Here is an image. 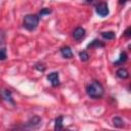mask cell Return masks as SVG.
<instances>
[{
    "mask_svg": "<svg viewBox=\"0 0 131 131\" xmlns=\"http://www.w3.org/2000/svg\"><path fill=\"white\" fill-rule=\"evenodd\" d=\"M129 0H119V4H121V5H124L125 3H127Z\"/></svg>",
    "mask_w": 131,
    "mask_h": 131,
    "instance_id": "obj_21",
    "label": "cell"
},
{
    "mask_svg": "<svg viewBox=\"0 0 131 131\" xmlns=\"http://www.w3.org/2000/svg\"><path fill=\"white\" fill-rule=\"evenodd\" d=\"M127 59H128V55H127V53H126L125 51H123V52H121V53H120L119 59H118L117 61H115V62H114V66H118V64L125 63V62L127 61Z\"/></svg>",
    "mask_w": 131,
    "mask_h": 131,
    "instance_id": "obj_10",
    "label": "cell"
},
{
    "mask_svg": "<svg viewBox=\"0 0 131 131\" xmlns=\"http://www.w3.org/2000/svg\"><path fill=\"white\" fill-rule=\"evenodd\" d=\"M5 40V32L0 29V44H2Z\"/></svg>",
    "mask_w": 131,
    "mask_h": 131,
    "instance_id": "obj_18",
    "label": "cell"
},
{
    "mask_svg": "<svg viewBox=\"0 0 131 131\" xmlns=\"http://www.w3.org/2000/svg\"><path fill=\"white\" fill-rule=\"evenodd\" d=\"M112 122H113V125L115 127H117V128H122L124 126V121H123V119L121 117H118V116L114 117Z\"/></svg>",
    "mask_w": 131,
    "mask_h": 131,
    "instance_id": "obj_11",
    "label": "cell"
},
{
    "mask_svg": "<svg viewBox=\"0 0 131 131\" xmlns=\"http://www.w3.org/2000/svg\"><path fill=\"white\" fill-rule=\"evenodd\" d=\"M40 125H41V118L38 117V116H34L33 118H31V119L27 122L26 127L35 129V128H38Z\"/></svg>",
    "mask_w": 131,
    "mask_h": 131,
    "instance_id": "obj_6",
    "label": "cell"
},
{
    "mask_svg": "<svg viewBox=\"0 0 131 131\" xmlns=\"http://www.w3.org/2000/svg\"><path fill=\"white\" fill-rule=\"evenodd\" d=\"M62 121H63V117L62 116H59L55 119V123H54V129L55 130H60L63 128V125H62Z\"/></svg>",
    "mask_w": 131,
    "mask_h": 131,
    "instance_id": "obj_13",
    "label": "cell"
},
{
    "mask_svg": "<svg viewBox=\"0 0 131 131\" xmlns=\"http://www.w3.org/2000/svg\"><path fill=\"white\" fill-rule=\"evenodd\" d=\"M130 32H131V28H130V27H128V28L125 30V32H124V35H125L126 37H128V38H129V37L131 36V33H130Z\"/></svg>",
    "mask_w": 131,
    "mask_h": 131,
    "instance_id": "obj_20",
    "label": "cell"
},
{
    "mask_svg": "<svg viewBox=\"0 0 131 131\" xmlns=\"http://www.w3.org/2000/svg\"><path fill=\"white\" fill-rule=\"evenodd\" d=\"M7 57V54H6V49L5 48H2L0 49V61L1 60H5Z\"/></svg>",
    "mask_w": 131,
    "mask_h": 131,
    "instance_id": "obj_17",
    "label": "cell"
},
{
    "mask_svg": "<svg viewBox=\"0 0 131 131\" xmlns=\"http://www.w3.org/2000/svg\"><path fill=\"white\" fill-rule=\"evenodd\" d=\"M60 53H61V55H62L63 58H72L74 56L73 51H72V49H71L70 46H63V47H61L60 48Z\"/></svg>",
    "mask_w": 131,
    "mask_h": 131,
    "instance_id": "obj_8",
    "label": "cell"
},
{
    "mask_svg": "<svg viewBox=\"0 0 131 131\" xmlns=\"http://www.w3.org/2000/svg\"><path fill=\"white\" fill-rule=\"evenodd\" d=\"M39 19H40V17L37 14H27L24 17L23 26L28 31H33V30H35L38 27Z\"/></svg>",
    "mask_w": 131,
    "mask_h": 131,
    "instance_id": "obj_2",
    "label": "cell"
},
{
    "mask_svg": "<svg viewBox=\"0 0 131 131\" xmlns=\"http://www.w3.org/2000/svg\"><path fill=\"white\" fill-rule=\"evenodd\" d=\"M51 12H52V10L49 9V8H42V9L40 10V12H39V17H40V16H44V15H46V14H50Z\"/></svg>",
    "mask_w": 131,
    "mask_h": 131,
    "instance_id": "obj_16",
    "label": "cell"
},
{
    "mask_svg": "<svg viewBox=\"0 0 131 131\" xmlns=\"http://www.w3.org/2000/svg\"><path fill=\"white\" fill-rule=\"evenodd\" d=\"M87 47H88V48H89V47H104V43L101 42V41H99V40H97V39H94L91 43L88 44Z\"/></svg>",
    "mask_w": 131,
    "mask_h": 131,
    "instance_id": "obj_14",
    "label": "cell"
},
{
    "mask_svg": "<svg viewBox=\"0 0 131 131\" xmlns=\"http://www.w3.org/2000/svg\"><path fill=\"white\" fill-rule=\"evenodd\" d=\"M87 95L93 99H99L104 94V88L98 81H92L86 88Z\"/></svg>",
    "mask_w": 131,
    "mask_h": 131,
    "instance_id": "obj_1",
    "label": "cell"
},
{
    "mask_svg": "<svg viewBox=\"0 0 131 131\" xmlns=\"http://www.w3.org/2000/svg\"><path fill=\"white\" fill-rule=\"evenodd\" d=\"M85 35H86V31H85V29L82 28V27L76 28V29L74 30V32H73V37H74V39L77 40V41L83 39V38L85 37Z\"/></svg>",
    "mask_w": 131,
    "mask_h": 131,
    "instance_id": "obj_7",
    "label": "cell"
},
{
    "mask_svg": "<svg viewBox=\"0 0 131 131\" xmlns=\"http://www.w3.org/2000/svg\"><path fill=\"white\" fill-rule=\"evenodd\" d=\"M95 11H96V13H97L99 16H101V17H104V16H106V15L110 13L108 6H107V4H106L105 2H101V3L97 4L96 7H95Z\"/></svg>",
    "mask_w": 131,
    "mask_h": 131,
    "instance_id": "obj_3",
    "label": "cell"
},
{
    "mask_svg": "<svg viewBox=\"0 0 131 131\" xmlns=\"http://www.w3.org/2000/svg\"><path fill=\"white\" fill-rule=\"evenodd\" d=\"M116 75H117V77H118V78L125 80V79H127V78L129 77V72H128L125 68H120V69H118V70H117Z\"/></svg>",
    "mask_w": 131,
    "mask_h": 131,
    "instance_id": "obj_9",
    "label": "cell"
},
{
    "mask_svg": "<svg viewBox=\"0 0 131 131\" xmlns=\"http://www.w3.org/2000/svg\"><path fill=\"white\" fill-rule=\"evenodd\" d=\"M47 80L51 83L52 87H57V86H59V84H60L59 75H58L57 72H52V73H50L49 75H47Z\"/></svg>",
    "mask_w": 131,
    "mask_h": 131,
    "instance_id": "obj_5",
    "label": "cell"
},
{
    "mask_svg": "<svg viewBox=\"0 0 131 131\" xmlns=\"http://www.w3.org/2000/svg\"><path fill=\"white\" fill-rule=\"evenodd\" d=\"M0 96L6 102H8V103H10L12 105L15 104V102L13 100V97H12V93H11L10 90H8V89H2L1 92H0Z\"/></svg>",
    "mask_w": 131,
    "mask_h": 131,
    "instance_id": "obj_4",
    "label": "cell"
},
{
    "mask_svg": "<svg viewBox=\"0 0 131 131\" xmlns=\"http://www.w3.org/2000/svg\"><path fill=\"white\" fill-rule=\"evenodd\" d=\"M101 37L105 40H113L116 38V34L113 31H107V32H101Z\"/></svg>",
    "mask_w": 131,
    "mask_h": 131,
    "instance_id": "obj_12",
    "label": "cell"
},
{
    "mask_svg": "<svg viewBox=\"0 0 131 131\" xmlns=\"http://www.w3.org/2000/svg\"><path fill=\"white\" fill-rule=\"evenodd\" d=\"M86 1H87L88 3H89V2H92V0H86Z\"/></svg>",
    "mask_w": 131,
    "mask_h": 131,
    "instance_id": "obj_22",
    "label": "cell"
},
{
    "mask_svg": "<svg viewBox=\"0 0 131 131\" xmlns=\"http://www.w3.org/2000/svg\"><path fill=\"white\" fill-rule=\"evenodd\" d=\"M79 57L82 61H88L89 60V54L87 51L83 50V51H80L79 52Z\"/></svg>",
    "mask_w": 131,
    "mask_h": 131,
    "instance_id": "obj_15",
    "label": "cell"
},
{
    "mask_svg": "<svg viewBox=\"0 0 131 131\" xmlns=\"http://www.w3.org/2000/svg\"><path fill=\"white\" fill-rule=\"evenodd\" d=\"M35 69H37V70L40 71V72H44V71H45V67H44L43 64H36V66H35Z\"/></svg>",
    "mask_w": 131,
    "mask_h": 131,
    "instance_id": "obj_19",
    "label": "cell"
}]
</instances>
